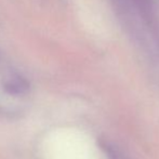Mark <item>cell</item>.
Returning <instances> with one entry per match:
<instances>
[]
</instances>
